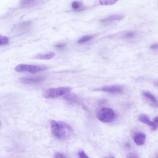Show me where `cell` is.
Wrapping results in <instances>:
<instances>
[{"mask_svg": "<svg viewBox=\"0 0 158 158\" xmlns=\"http://www.w3.org/2000/svg\"><path fill=\"white\" fill-rule=\"evenodd\" d=\"M125 17L124 15L122 14H116L110 16L106 18L101 20L102 23H106L113 21H119L123 19Z\"/></svg>", "mask_w": 158, "mask_h": 158, "instance_id": "8", "label": "cell"}, {"mask_svg": "<svg viewBox=\"0 0 158 158\" xmlns=\"http://www.w3.org/2000/svg\"><path fill=\"white\" fill-rule=\"evenodd\" d=\"M135 33L133 31H129L125 33L124 34V37L125 38H131L134 37Z\"/></svg>", "mask_w": 158, "mask_h": 158, "instance_id": "18", "label": "cell"}, {"mask_svg": "<svg viewBox=\"0 0 158 158\" xmlns=\"http://www.w3.org/2000/svg\"><path fill=\"white\" fill-rule=\"evenodd\" d=\"M71 89L68 87L50 88L44 92L43 96L46 99H55L69 93Z\"/></svg>", "mask_w": 158, "mask_h": 158, "instance_id": "2", "label": "cell"}, {"mask_svg": "<svg viewBox=\"0 0 158 158\" xmlns=\"http://www.w3.org/2000/svg\"><path fill=\"white\" fill-rule=\"evenodd\" d=\"M55 54L53 52H49L43 54H39L36 55L34 58L40 60H48L54 58L55 56Z\"/></svg>", "mask_w": 158, "mask_h": 158, "instance_id": "9", "label": "cell"}, {"mask_svg": "<svg viewBox=\"0 0 158 158\" xmlns=\"http://www.w3.org/2000/svg\"><path fill=\"white\" fill-rule=\"evenodd\" d=\"M55 157L57 158H63L66 157L65 156L64 154L59 153H55Z\"/></svg>", "mask_w": 158, "mask_h": 158, "instance_id": "22", "label": "cell"}, {"mask_svg": "<svg viewBox=\"0 0 158 158\" xmlns=\"http://www.w3.org/2000/svg\"><path fill=\"white\" fill-rule=\"evenodd\" d=\"M158 48V45L157 44H154L151 46V48L152 49H157Z\"/></svg>", "mask_w": 158, "mask_h": 158, "instance_id": "23", "label": "cell"}, {"mask_svg": "<svg viewBox=\"0 0 158 158\" xmlns=\"http://www.w3.org/2000/svg\"><path fill=\"white\" fill-rule=\"evenodd\" d=\"M133 138L134 142L137 145H142L144 144L146 137L145 134L143 133L138 132L135 134Z\"/></svg>", "mask_w": 158, "mask_h": 158, "instance_id": "7", "label": "cell"}, {"mask_svg": "<svg viewBox=\"0 0 158 158\" xmlns=\"http://www.w3.org/2000/svg\"><path fill=\"white\" fill-rule=\"evenodd\" d=\"M119 0H100L99 3L103 5H109L115 4Z\"/></svg>", "mask_w": 158, "mask_h": 158, "instance_id": "15", "label": "cell"}, {"mask_svg": "<svg viewBox=\"0 0 158 158\" xmlns=\"http://www.w3.org/2000/svg\"><path fill=\"white\" fill-rule=\"evenodd\" d=\"M45 66H38L30 65L20 64L18 65L15 68L18 72H28L31 73H36L47 70Z\"/></svg>", "mask_w": 158, "mask_h": 158, "instance_id": "4", "label": "cell"}, {"mask_svg": "<svg viewBox=\"0 0 158 158\" xmlns=\"http://www.w3.org/2000/svg\"><path fill=\"white\" fill-rule=\"evenodd\" d=\"M66 46V44L65 43H61L56 44L55 46L57 49H64Z\"/></svg>", "mask_w": 158, "mask_h": 158, "instance_id": "21", "label": "cell"}, {"mask_svg": "<svg viewBox=\"0 0 158 158\" xmlns=\"http://www.w3.org/2000/svg\"><path fill=\"white\" fill-rule=\"evenodd\" d=\"M95 91H101L112 94H119L122 93L124 91V88L119 85H114L103 87L101 88L94 90Z\"/></svg>", "mask_w": 158, "mask_h": 158, "instance_id": "6", "label": "cell"}, {"mask_svg": "<svg viewBox=\"0 0 158 158\" xmlns=\"http://www.w3.org/2000/svg\"><path fill=\"white\" fill-rule=\"evenodd\" d=\"M128 156V157L129 158H138L139 157H138V156H137L134 154H129Z\"/></svg>", "mask_w": 158, "mask_h": 158, "instance_id": "24", "label": "cell"}, {"mask_svg": "<svg viewBox=\"0 0 158 158\" xmlns=\"http://www.w3.org/2000/svg\"><path fill=\"white\" fill-rule=\"evenodd\" d=\"M50 124L52 134L58 139H67L72 133L73 129L72 128L65 122L52 120Z\"/></svg>", "mask_w": 158, "mask_h": 158, "instance_id": "1", "label": "cell"}, {"mask_svg": "<svg viewBox=\"0 0 158 158\" xmlns=\"http://www.w3.org/2000/svg\"><path fill=\"white\" fill-rule=\"evenodd\" d=\"M94 36L91 35H86L83 36L80 38L78 41L79 44H83L93 39Z\"/></svg>", "mask_w": 158, "mask_h": 158, "instance_id": "14", "label": "cell"}, {"mask_svg": "<svg viewBox=\"0 0 158 158\" xmlns=\"http://www.w3.org/2000/svg\"><path fill=\"white\" fill-rule=\"evenodd\" d=\"M97 117L100 121L104 123H109L115 119L116 114L112 109L103 108L100 109L97 113Z\"/></svg>", "mask_w": 158, "mask_h": 158, "instance_id": "3", "label": "cell"}, {"mask_svg": "<svg viewBox=\"0 0 158 158\" xmlns=\"http://www.w3.org/2000/svg\"><path fill=\"white\" fill-rule=\"evenodd\" d=\"M9 43V38L6 36L0 35V46L6 45Z\"/></svg>", "mask_w": 158, "mask_h": 158, "instance_id": "17", "label": "cell"}, {"mask_svg": "<svg viewBox=\"0 0 158 158\" xmlns=\"http://www.w3.org/2000/svg\"><path fill=\"white\" fill-rule=\"evenodd\" d=\"M153 122L154 124V126L152 129V130L155 131L158 128V120L157 117H156L154 118Z\"/></svg>", "mask_w": 158, "mask_h": 158, "instance_id": "19", "label": "cell"}, {"mask_svg": "<svg viewBox=\"0 0 158 158\" xmlns=\"http://www.w3.org/2000/svg\"><path fill=\"white\" fill-rule=\"evenodd\" d=\"M46 80L44 76H25L20 78L19 81L21 82L26 84H37L43 82Z\"/></svg>", "mask_w": 158, "mask_h": 158, "instance_id": "5", "label": "cell"}, {"mask_svg": "<svg viewBox=\"0 0 158 158\" xmlns=\"http://www.w3.org/2000/svg\"><path fill=\"white\" fill-rule=\"evenodd\" d=\"M78 155L79 157L81 158H87L89 157L85 153L82 151H81L78 153Z\"/></svg>", "mask_w": 158, "mask_h": 158, "instance_id": "20", "label": "cell"}, {"mask_svg": "<svg viewBox=\"0 0 158 158\" xmlns=\"http://www.w3.org/2000/svg\"><path fill=\"white\" fill-rule=\"evenodd\" d=\"M72 7L73 10L76 11H81L85 9V7L83 4L78 1H75L73 2Z\"/></svg>", "mask_w": 158, "mask_h": 158, "instance_id": "12", "label": "cell"}, {"mask_svg": "<svg viewBox=\"0 0 158 158\" xmlns=\"http://www.w3.org/2000/svg\"><path fill=\"white\" fill-rule=\"evenodd\" d=\"M143 96L147 99H149L151 102L154 104L156 106H157V102L155 97L150 92L147 91H144L142 93Z\"/></svg>", "mask_w": 158, "mask_h": 158, "instance_id": "11", "label": "cell"}, {"mask_svg": "<svg viewBox=\"0 0 158 158\" xmlns=\"http://www.w3.org/2000/svg\"><path fill=\"white\" fill-rule=\"evenodd\" d=\"M1 121H0V124H1Z\"/></svg>", "mask_w": 158, "mask_h": 158, "instance_id": "25", "label": "cell"}, {"mask_svg": "<svg viewBox=\"0 0 158 158\" xmlns=\"http://www.w3.org/2000/svg\"><path fill=\"white\" fill-rule=\"evenodd\" d=\"M139 120L142 122L152 127H154V122L151 121L149 118L145 114H142L140 116Z\"/></svg>", "mask_w": 158, "mask_h": 158, "instance_id": "10", "label": "cell"}, {"mask_svg": "<svg viewBox=\"0 0 158 158\" xmlns=\"http://www.w3.org/2000/svg\"><path fill=\"white\" fill-rule=\"evenodd\" d=\"M39 0H21L20 4L22 6L28 7L37 3Z\"/></svg>", "mask_w": 158, "mask_h": 158, "instance_id": "13", "label": "cell"}, {"mask_svg": "<svg viewBox=\"0 0 158 158\" xmlns=\"http://www.w3.org/2000/svg\"><path fill=\"white\" fill-rule=\"evenodd\" d=\"M31 25V23L30 22H26L20 25L18 28L19 31H23L28 29L30 27Z\"/></svg>", "mask_w": 158, "mask_h": 158, "instance_id": "16", "label": "cell"}]
</instances>
